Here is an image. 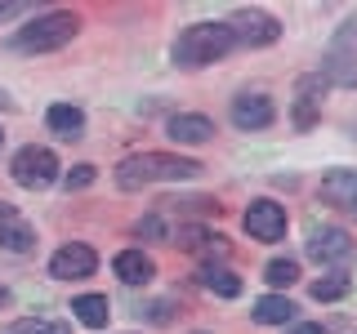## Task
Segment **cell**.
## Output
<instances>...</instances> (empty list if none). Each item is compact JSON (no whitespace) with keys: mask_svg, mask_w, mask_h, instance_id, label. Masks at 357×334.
<instances>
[{"mask_svg":"<svg viewBox=\"0 0 357 334\" xmlns=\"http://www.w3.org/2000/svg\"><path fill=\"white\" fill-rule=\"evenodd\" d=\"M94 267H98V254L85 241H72L50 259V276H59V281H85V276H94Z\"/></svg>","mask_w":357,"mask_h":334,"instance_id":"52a82bcc","label":"cell"},{"mask_svg":"<svg viewBox=\"0 0 357 334\" xmlns=\"http://www.w3.org/2000/svg\"><path fill=\"white\" fill-rule=\"evenodd\" d=\"M286 334H326L321 326H295V330H286Z\"/></svg>","mask_w":357,"mask_h":334,"instance_id":"484cf974","label":"cell"},{"mask_svg":"<svg viewBox=\"0 0 357 334\" xmlns=\"http://www.w3.org/2000/svg\"><path fill=\"white\" fill-rule=\"evenodd\" d=\"M165 138L178 143V148H201V143L215 138V120L197 116V111H178V116H170V125H165Z\"/></svg>","mask_w":357,"mask_h":334,"instance_id":"9c48e42d","label":"cell"},{"mask_svg":"<svg viewBox=\"0 0 357 334\" xmlns=\"http://www.w3.org/2000/svg\"><path fill=\"white\" fill-rule=\"evenodd\" d=\"M201 165L188 161V156L174 152H134L116 165V187L121 192H143L152 183H183V178H197Z\"/></svg>","mask_w":357,"mask_h":334,"instance_id":"6da1fadb","label":"cell"},{"mask_svg":"<svg viewBox=\"0 0 357 334\" xmlns=\"http://www.w3.org/2000/svg\"><path fill=\"white\" fill-rule=\"evenodd\" d=\"M148 317L156 321V326H165V321H170V303H152V308H148Z\"/></svg>","mask_w":357,"mask_h":334,"instance_id":"cb8c5ba5","label":"cell"},{"mask_svg":"<svg viewBox=\"0 0 357 334\" xmlns=\"http://www.w3.org/2000/svg\"><path fill=\"white\" fill-rule=\"evenodd\" d=\"M72 312H76V321L89 326V330H103L107 317H112L107 294H81V299H72Z\"/></svg>","mask_w":357,"mask_h":334,"instance_id":"e0dca14e","label":"cell"},{"mask_svg":"<svg viewBox=\"0 0 357 334\" xmlns=\"http://www.w3.org/2000/svg\"><path fill=\"white\" fill-rule=\"evenodd\" d=\"M94 178H98V170H94V165H72L63 183H67V192H76V187H89Z\"/></svg>","mask_w":357,"mask_h":334,"instance_id":"7402d4cb","label":"cell"},{"mask_svg":"<svg viewBox=\"0 0 357 334\" xmlns=\"http://www.w3.org/2000/svg\"><path fill=\"white\" fill-rule=\"evenodd\" d=\"M264 281L277 285V289L295 285V281H299V263H295V259H273V263L264 267Z\"/></svg>","mask_w":357,"mask_h":334,"instance_id":"ffe728a7","label":"cell"},{"mask_svg":"<svg viewBox=\"0 0 357 334\" xmlns=\"http://www.w3.org/2000/svg\"><path fill=\"white\" fill-rule=\"evenodd\" d=\"M232 40L245 45V49H264V45H277L282 40V22L273 14H264V9H237L228 22Z\"/></svg>","mask_w":357,"mask_h":334,"instance_id":"5b68a950","label":"cell"},{"mask_svg":"<svg viewBox=\"0 0 357 334\" xmlns=\"http://www.w3.org/2000/svg\"><path fill=\"white\" fill-rule=\"evenodd\" d=\"M5 334H54V326L50 321H14Z\"/></svg>","mask_w":357,"mask_h":334,"instance_id":"603a6c76","label":"cell"},{"mask_svg":"<svg viewBox=\"0 0 357 334\" xmlns=\"http://www.w3.org/2000/svg\"><path fill=\"white\" fill-rule=\"evenodd\" d=\"M59 156H54L50 148H22L18 156H14V165H9V174H14V183L18 187H31V192H40V187H50L54 178H59Z\"/></svg>","mask_w":357,"mask_h":334,"instance_id":"277c9868","label":"cell"},{"mask_svg":"<svg viewBox=\"0 0 357 334\" xmlns=\"http://www.w3.org/2000/svg\"><path fill=\"white\" fill-rule=\"evenodd\" d=\"M0 245H5L9 254H27L31 245H36V232H31V223H22L18 209L9 205V200H0Z\"/></svg>","mask_w":357,"mask_h":334,"instance_id":"7c38bea8","label":"cell"},{"mask_svg":"<svg viewBox=\"0 0 357 334\" xmlns=\"http://www.w3.org/2000/svg\"><path fill=\"white\" fill-rule=\"evenodd\" d=\"M232 45L237 40H232L228 22H192V27H183L178 40H174V63L188 67V72H197V67H210L215 58H223Z\"/></svg>","mask_w":357,"mask_h":334,"instance_id":"7a4b0ae2","label":"cell"},{"mask_svg":"<svg viewBox=\"0 0 357 334\" xmlns=\"http://www.w3.org/2000/svg\"><path fill=\"white\" fill-rule=\"evenodd\" d=\"M295 303H290L286 294H264V299H255V308H250V317L259 321V326H286L290 317H295Z\"/></svg>","mask_w":357,"mask_h":334,"instance_id":"2e32d148","label":"cell"},{"mask_svg":"<svg viewBox=\"0 0 357 334\" xmlns=\"http://www.w3.org/2000/svg\"><path fill=\"white\" fill-rule=\"evenodd\" d=\"M308 254L317 263H344L353 254V237L344 228H312L308 237Z\"/></svg>","mask_w":357,"mask_h":334,"instance_id":"8fae6325","label":"cell"},{"mask_svg":"<svg viewBox=\"0 0 357 334\" xmlns=\"http://www.w3.org/2000/svg\"><path fill=\"white\" fill-rule=\"evenodd\" d=\"M241 223H245V232H250L255 241H264V245L286 237V209L277 205V200H268V196L250 200V209L241 214Z\"/></svg>","mask_w":357,"mask_h":334,"instance_id":"8992f818","label":"cell"},{"mask_svg":"<svg viewBox=\"0 0 357 334\" xmlns=\"http://www.w3.org/2000/svg\"><path fill=\"white\" fill-rule=\"evenodd\" d=\"M0 138H5V134H0Z\"/></svg>","mask_w":357,"mask_h":334,"instance_id":"f1b7e54d","label":"cell"},{"mask_svg":"<svg viewBox=\"0 0 357 334\" xmlns=\"http://www.w3.org/2000/svg\"><path fill=\"white\" fill-rule=\"evenodd\" d=\"M344 294H349V276H344V272L312 281V299H317V303H335V299H344Z\"/></svg>","mask_w":357,"mask_h":334,"instance_id":"44dd1931","label":"cell"},{"mask_svg":"<svg viewBox=\"0 0 357 334\" xmlns=\"http://www.w3.org/2000/svg\"><path fill=\"white\" fill-rule=\"evenodd\" d=\"M112 272H116L126 285H148L152 276H156V263L143 250H121L116 259H112Z\"/></svg>","mask_w":357,"mask_h":334,"instance_id":"5bb4252c","label":"cell"},{"mask_svg":"<svg viewBox=\"0 0 357 334\" xmlns=\"http://www.w3.org/2000/svg\"><path fill=\"white\" fill-rule=\"evenodd\" d=\"M321 81H335V85H357V58H349V54H340V49H331V58H326V76Z\"/></svg>","mask_w":357,"mask_h":334,"instance_id":"d6986e66","label":"cell"},{"mask_svg":"<svg viewBox=\"0 0 357 334\" xmlns=\"http://www.w3.org/2000/svg\"><path fill=\"white\" fill-rule=\"evenodd\" d=\"M201 285L219 299H237L241 294V276L228 272V267H201Z\"/></svg>","mask_w":357,"mask_h":334,"instance_id":"ac0fdd59","label":"cell"},{"mask_svg":"<svg viewBox=\"0 0 357 334\" xmlns=\"http://www.w3.org/2000/svg\"><path fill=\"white\" fill-rule=\"evenodd\" d=\"M14 14H22V5H14V0H0V22L14 18Z\"/></svg>","mask_w":357,"mask_h":334,"instance_id":"d4e9b609","label":"cell"},{"mask_svg":"<svg viewBox=\"0 0 357 334\" xmlns=\"http://www.w3.org/2000/svg\"><path fill=\"white\" fill-rule=\"evenodd\" d=\"M76 31H81V18L67 14V9H54V14H40L36 22L18 27L14 40H9V49H18V54H54V49H63Z\"/></svg>","mask_w":357,"mask_h":334,"instance_id":"3957f363","label":"cell"},{"mask_svg":"<svg viewBox=\"0 0 357 334\" xmlns=\"http://www.w3.org/2000/svg\"><path fill=\"white\" fill-rule=\"evenodd\" d=\"M45 125L59 134V138H81L85 134V111L72 107V103H54L50 111H45Z\"/></svg>","mask_w":357,"mask_h":334,"instance_id":"9a60e30c","label":"cell"},{"mask_svg":"<svg viewBox=\"0 0 357 334\" xmlns=\"http://www.w3.org/2000/svg\"><path fill=\"white\" fill-rule=\"evenodd\" d=\"M321 98H326V81H321V72L299 76V81H295V125L299 129H312V125H317Z\"/></svg>","mask_w":357,"mask_h":334,"instance_id":"ba28073f","label":"cell"},{"mask_svg":"<svg viewBox=\"0 0 357 334\" xmlns=\"http://www.w3.org/2000/svg\"><path fill=\"white\" fill-rule=\"evenodd\" d=\"M277 120V107L268 94H241L232 98V125L237 129H268Z\"/></svg>","mask_w":357,"mask_h":334,"instance_id":"30bf717a","label":"cell"},{"mask_svg":"<svg viewBox=\"0 0 357 334\" xmlns=\"http://www.w3.org/2000/svg\"><path fill=\"white\" fill-rule=\"evenodd\" d=\"M5 299H9V294H5V289H0V303H5Z\"/></svg>","mask_w":357,"mask_h":334,"instance_id":"4316f807","label":"cell"},{"mask_svg":"<svg viewBox=\"0 0 357 334\" xmlns=\"http://www.w3.org/2000/svg\"><path fill=\"white\" fill-rule=\"evenodd\" d=\"M321 196L340 209H353L357 214V170H331L321 178Z\"/></svg>","mask_w":357,"mask_h":334,"instance_id":"4fadbf2b","label":"cell"},{"mask_svg":"<svg viewBox=\"0 0 357 334\" xmlns=\"http://www.w3.org/2000/svg\"><path fill=\"white\" fill-rule=\"evenodd\" d=\"M0 107H9V103H5V94H0Z\"/></svg>","mask_w":357,"mask_h":334,"instance_id":"83f0119b","label":"cell"}]
</instances>
